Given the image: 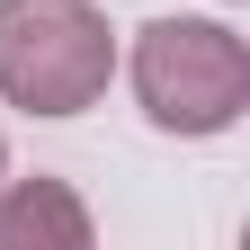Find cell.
<instances>
[{"instance_id": "2", "label": "cell", "mask_w": 250, "mask_h": 250, "mask_svg": "<svg viewBox=\"0 0 250 250\" xmlns=\"http://www.w3.org/2000/svg\"><path fill=\"white\" fill-rule=\"evenodd\" d=\"M134 99L161 134H224L250 107V45L224 18H152L134 36Z\"/></svg>"}, {"instance_id": "1", "label": "cell", "mask_w": 250, "mask_h": 250, "mask_svg": "<svg viewBox=\"0 0 250 250\" xmlns=\"http://www.w3.org/2000/svg\"><path fill=\"white\" fill-rule=\"evenodd\" d=\"M116 81L99 0H0V99L27 116H81Z\"/></svg>"}, {"instance_id": "3", "label": "cell", "mask_w": 250, "mask_h": 250, "mask_svg": "<svg viewBox=\"0 0 250 250\" xmlns=\"http://www.w3.org/2000/svg\"><path fill=\"white\" fill-rule=\"evenodd\" d=\"M0 250H89V206L62 179H0Z\"/></svg>"}, {"instance_id": "4", "label": "cell", "mask_w": 250, "mask_h": 250, "mask_svg": "<svg viewBox=\"0 0 250 250\" xmlns=\"http://www.w3.org/2000/svg\"><path fill=\"white\" fill-rule=\"evenodd\" d=\"M0 179H9V152H0Z\"/></svg>"}]
</instances>
